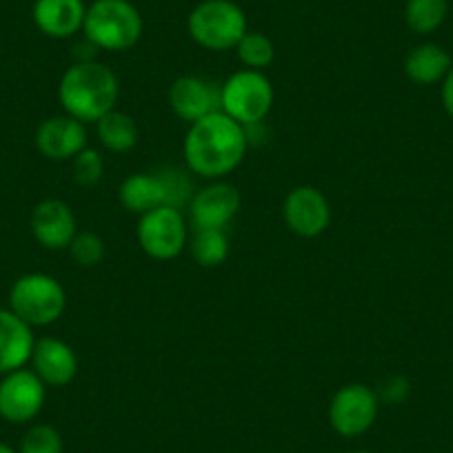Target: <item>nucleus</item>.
<instances>
[{
	"mask_svg": "<svg viewBox=\"0 0 453 453\" xmlns=\"http://www.w3.org/2000/svg\"><path fill=\"white\" fill-rule=\"evenodd\" d=\"M169 107L185 123H196L220 109V89L198 76H182L169 87Z\"/></svg>",
	"mask_w": 453,
	"mask_h": 453,
	"instance_id": "nucleus-16",
	"label": "nucleus"
},
{
	"mask_svg": "<svg viewBox=\"0 0 453 453\" xmlns=\"http://www.w3.org/2000/svg\"><path fill=\"white\" fill-rule=\"evenodd\" d=\"M19 453H65L63 435L51 425H32L20 438Z\"/></svg>",
	"mask_w": 453,
	"mask_h": 453,
	"instance_id": "nucleus-24",
	"label": "nucleus"
},
{
	"mask_svg": "<svg viewBox=\"0 0 453 453\" xmlns=\"http://www.w3.org/2000/svg\"><path fill=\"white\" fill-rule=\"evenodd\" d=\"M451 65V56L442 47L434 45V42H422V45H416L409 51L403 69L409 81L420 87H429L442 82Z\"/></svg>",
	"mask_w": 453,
	"mask_h": 453,
	"instance_id": "nucleus-19",
	"label": "nucleus"
},
{
	"mask_svg": "<svg viewBox=\"0 0 453 453\" xmlns=\"http://www.w3.org/2000/svg\"><path fill=\"white\" fill-rule=\"evenodd\" d=\"M34 329L12 309H0V376L27 367L32 358Z\"/></svg>",
	"mask_w": 453,
	"mask_h": 453,
	"instance_id": "nucleus-18",
	"label": "nucleus"
},
{
	"mask_svg": "<svg viewBox=\"0 0 453 453\" xmlns=\"http://www.w3.org/2000/svg\"><path fill=\"white\" fill-rule=\"evenodd\" d=\"M29 365L47 387H67L78 373L76 351L65 340L54 338V335L36 340Z\"/></svg>",
	"mask_w": 453,
	"mask_h": 453,
	"instance_id": "nucleus-14",
	"label": "nucleus"
},
{
	"mask_svg": "<svg viewBox=\"0 0 453 453\" xmlns=\"http://www.w3.org/2000/svg\"><path fill=\"white\" fill-rule=\"evenodd\" d=\"M282 218L289 232L300 238H316L326 232L331 222V204L320 189L300 185L287 194Z\"/></svg>",
	"mask_w": 453,
	"mask_h": 453,
	"instance_id": "nucleus-12",
	"label": "nucleus"
},
{
	"mask_svg": "<svg viewBox=\"0 0 453 453\" xmlns=\"http://www.w3.org/2000/svg\"><path fill=\"white\" fill-rule=\"evenodd\" d=\"M189 185L182 172H165V173H132L119 187V200L129 213L151 211L163 204L180 209L187 200Z\"/></svg>",
	"mask_w": 453,
	"mask_h": 453,
	"instance_id": "nucleus-7",
	"label": "nucleus"
},
{
	"mask_svg": "<svg viewBox=\"0 0 453 453\" xmlns=\"http://www.w3.org/2000/svg\"><path fill=\"white\" fill-rule=\"evenodd\" d=\"M47 385L23 367L0 378V420L12 425H27L36 420L45 407Z\"/></svg>",
	"mask_w": 453,
	"mask_h": 453,
	"instance_id": "nucleus-10",
	"label": "nucleus"
},
{
	"mask_svg": "<svg viewBox=\"0 0 453 453\" xmlns=\"http://www.w3.org/2000/svg\"><path fill=\"white\" fill-rule=\"evenodd\" d=\"M32 236L41 247L50 251L69 250L73 236H76V216L65 200L47 198L34 207L32 218Z\"/></svg>",
	"mask_w": 453,
	"mask_h": 453,
	"instance_id": "nucleus-13",
	"label": "nucleus"
},
{
	"mask_svg": "<svg viewBox=\"0 0 453 453\" xmlns=\"http://www.w3.org/2000/svg\"><path fill=\"white\" fill-rule=\"evenodd\" d=\"M85 38L103 51H127L142 36V16L129 0H94L87 5Z\"/></svg>",
	"mask_w": 453,
	"mask_h": 453,
	"instance_id": "nucleus-3",
	"label": "nucleus"
},
{
	"mask_svg": "<svg viewBox=\"0 0 453 453\" xmlns=\"http://www.w3.org/2000/svg\"><path fill=\"white\" fill-rule=\"evenodd\" d=\"M136 236L142 251L154 260L176 258L189 242L185 216L180 209L172 207V204H163V207L142 213L138 220Z\"/></svg>",
	"mask_w": 453,
	"mask_h": 453,
	"instance_id": "nucleus-8",
	"label": "nucleus"
},
{
	"mask_svg": "<svg viewBox=\"0 0 453 453\" xmlns=\"http://www.w3.org/2000/svg\"><path fill=\"white\" fill-rule=\"evenodd\" d=\"M36 147L50 160H73L87 147L85 123L67 113L51 116L38 127Z\"/></svg>",
	"mask_w": 453,
	"mask_h": 453,
	"instance_id": "nucleus-15",
	"label": "nucleus"
},
{
	"mask_svg": "<svg viewBox=\"0 0 453 453\" xmlns=\"http://www.w3.org/2000/svg\"><path fill=\"white\" fill-rule=\"evenodd\" d=\"M0 453H19V449L10 447V444H5V442H0Z\"/></svg>",
	"mask_w": 453,
	"mask_h": 453,
	"instance_id": "nucleus-29",
	"label": "nucleus"
},
{
	"mask_svg": "<svg viewBox=\"0 0 453 453\" xmlns=\"http://www.w3.org/2000/svg\"><path fill=\"white\" fill-rule=\"evenodd\" d=\"M449 14V0H407L404 23L413 34L429 36L438 32Z\"/></svg>",
	"mask_w": 453,
	"mask_h": 453,
	"instance_id": "nucleus-21",
	"label": "nucleus"
},
{
	"mask_svg": "<svg viewBox=\"0 0 453 453\" xmlns=\"http://www.w3.org/2000/svg\"><path fill=\"white\" fill-rule=\"evenodd\" d=\"M407 391L409 385L404 378H389V380L385 382V387H382V398H385L387 403L395 404L400 403V400L407 398Z\"/></svg>",
	"mask_w": 453,
	"mask_h": 453,
	"instance_id": "nucleus-27",
	"label": "nucleus"
},
{
	"mask_svg": "<svg viewBox=\"0 0 453 453\" xmlns=\"http://www.w3.org/2000/svg\"><path fill=\"white\" fill-rule=\"evenodd\" d=\"M69 254H72L73 263L78 267H96L98 263H103L107 250H104V241L98 234L82 232L73 236L72 245H69Z\"/></svg>",
	"mask_w": 453,
	"mask_h": 453,
	"instance_id": "nucleus-25",
	"label": "nucleus"
},
{
	"mask_svg": "<svg viewBox=\"0 0 453 453\" xmlns=\"http://www.w3.org/2000/svg\"><path fill=\"white\" fill-rule=\"evenodd\" d=\"M241 191L225 180H211L200 187L189 200V218L194 229H222L241 211Z\"/></svg>",
	"mask_w": 453,
	"mask_h": 453,
	"instance_id": "nucleus-11",
	"label": "nucleus"
},
{
	"mask_svg": "<svg viewBox=\"0 0 453 453\" xmlns=\"http://www.w3.org/2000/svg\"><path fill=\"white\" fill-rule=\"evenodd\" d=\"M10 309L29 326H50L67 309V291L50 273H25L10 289Z\"/></svg>",
	"mask_w": 453,
	"mask_h": 453,
	"instance_id": "nucleus-5",
	"label": "nucleus"
},
{
	"mask_svg": "<svg viewBox=\"0 0 453 453\" xmlns=\"http://www.w3.org/2000/svg\"><path fill=\"white\" fill-rule=\"evenodd\" d=\"M96 132H98V141L104 150L113 151V154H127L138 145V125L129 113L111 109L104 113L103 119L96 123Z\"/></svg>",
	"mask_w": 453,
	"mask_h": 453,
	"instance_id": "nucleus-20",
	"label": "nucleus"
},
{
	"mask_svg": "<svg viewBox=\"0 0 453 453\" xmlns=\"http://www.w3.org/2000/svg\"><path fill=\"white\" fill-rule=\"evenodd\" d=\"M273 107V85L263 72L241 69L220 87V111L242 127H254L267 119Z\"/></svg>",
	"mask_w": 453,
	"mask_h": 453,
	"instance_id": "nucleus-6",
	"label": "nucleus"
},
{
	"mask_svg": "<svg viewBox=\"0 0 453 453\" xmlns=\"http://www.w3.org/2000/svg\"><path fill=\"white\" fill-rule=\"evenodd\" d=\"M87 7L82 0H36L32 10L34 25L45 36L63 41L82 32Z\"/></svg>",
	"mask_w": 453,
	"mask_h": 453,
	"instance_id": "nucleus-17",
	"label": "nucleus"
},
{
	"mask_svg": "<svg viewBox=\"0 0 453 453\" xmlns=\"http://www.w3.org/2000/svg\"><path fill=\"white\" fill-rule=\"evenodd\" d=\"M442 104H444V111L453 119V65L451 69H449L447 78L442 81Z\"/></svg>",
	"mask_w": 453,
	"mask_h": 453,
	"instance_id": "nucleus-28",
	"label": "nucleus"
},
{
	"mask_svg": "<svg viewBox=\"0 0 453 453\" xmlns=\"http://www.w3.org/2000/svg\"><path fill=\"white\" fill-rule=\"evenodd\" d=\"M351 453H372V451H365V449H360V451H351Z\"/></svg>",
	"mask_w": 453,
	"mask_h": 453,
	"instance_id": "nucleus-30",
	"label": "nucleus"
},
{
	"mask_svg": "<svg viewBox=\"0 0 453 453\" xmlns=\"http://www.w3.org/2000/svg\"><path fill=\"white\" fill-rule=\"evenodd\" d=\"M120 96L119 78L98 60L73 63L58 82V100L65 113L81 123H98L116 109Z\"/></svg>",
	"mask_w": 453,
	"mask_h": 453,
	"instance_id": "nucleus-2",
	"label": "nucleus"
},
{
	"mask_svg": "<svg viewBox=\"0 0 453 453\" xmlns=\"http://www.w3.org/2000/svg\"><path fill=\"white\" fill-rule=\"evenodd\" d=\"M247 145V129L218 109L189 125L182 156L191 173L207 180H222L241 167Z\"/></svg>",
	"mask_w": 453,
	"mask_h": 453,
	"instance_id": "nucleus-1",
	"label": "nucleus"
},
{
	"mask_svg": "<svg viewBox=\"0 0 453 453\" xmlns=\"http://www.w3.org/2000/svg\"><path fill=\"white\" fill-rule=\"evenodd\" d=\"M104 160L100 151L85 147L81 154L73 158V180L81 187H96L103 180Z\"/></svg>",
	"mask_w": 453,
	"mask_h": 453,
	"instance_id": "nucleus-26",
	"label": "nucleus"
},
{
	"mask_svg": "<svg viewBox=\"0 0 453 453\" xmlns=\"http://www.w3.org/2000/svg\"><path fill=\"white\" fill-rule=\"evenodd\" d=\"M380 398L372 387L363 382H349L340 387L329 403V425L342 438L365 435L378 420Z\"/></svg>",
	"mask_w": 453,
	"mask_h": 453,
	"instance_id": "nucleus-9",
	"label": "nucleus"
},
{
	"mask_svg": "<svg viewBox=\"0 0 453 453\" xmlns=\"http://www.w3.org/2000/svg\"><path fill=\"white\" fill-rule=\"evenodd\" d=\"M236 56L245 69H256L263 72L265 67L273 63L276 58V47H273L272 38L265 36L260 32H247L236 45Z\"/></svg>",
	"mask_w": 453,
	"mask_h": 453,
	"instance_id": "nucleus-23",
	"label": "nucleus"
},
{
	"mask_svg": "<svg viewBox=\"0 0 453 453\" xmlns=\"http://www.w3.org/2000/svg\"><path fill=\"white\" fill-rule=\"evenodd\" d=\"M189 250L200 267H218L229 256V241L222 229H194Z\"/></svg>",
	"mask_w": 453,
	"mask_h": 453,
	"instance_id": "nucleus-22",
	"label": "nucleus"
},
{
	"mask_svg": "<svg viewBox=\"0 0 453 453\" xmlns=\"http://www.w3.org/2000/svg\"><path fill=\"white\" fill-rule=\"evenodd\" d=\"M187 32L191 41L209 51L236 50L245 36L247 14L234 0H203L187 19Z\"/></svg>",
	"mask_w": 453,
	"mask_h": 453,
	"instance_id": "nucleus-4",
	"label": "nucleus"
}]
</instances>
